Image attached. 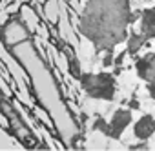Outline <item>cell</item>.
Wrapping results in <instances>:
<instances>
[{"instance_id":"obj_1","label":"cell","mask_w":155,"mask_h":151,"mask_svg":"<svg viewBox=\"0 0 155 151\" xmlns=\"http://www.w3.org/2000/svg\"><path fill=\"white\" fill-rule=\"evenodd\" d=\"M9 51L28 73L29 91L35 98V104L48 111V115L53 120L57 137L68 140L69 144L73 135L82 129L79 126V120L69 111L64 98V86L58 79H55L51 67H48V60L44 58V55H40L31 38L9 47Z\"/></svg>"},{"instance_id":"obj_5","label":"cell","mask_w":155,"mask_h":151,"mask_svg":"<svg viewBox=\"0 0 155 151\" xmlns=\"http://www.w3.org/2000/svg\"><path fill=\"white\" fill-rule=\"evenodd\" d=\"M135 69H137L139 79H142L146 82L148 95L155 100V51L148 53L140 58L135 56Z\"/></svg>"},{"instance_id":"obj_6","label":"cell","mask_w":155,"mask_h":151,"mask_svg":"<svg viewBox=\"0 0 155 151\" xmlns=\"http://www.w3.org/2000/svg\"><path fill=\"white\" fill-rule=\"evenodd\" d=\"M130 122H133V111L130 108H119L115 109L111 120H110V138L119 140L120 135L124 133V129L130 126Z\"/></svg>"},{"instance_id":"obj_4","label":"cell","mask_w":155,"mask_h":151,"mask_svg":"<svg viewBox=\"0 0 155 151\" xmlns=\"http://www.w3.org/2000/svg\"><path fill=\"white\" fill-rule=\"evenodd\" d=\"M31 31L28 27V24L24 22L20 13H13L6 18L4 24H0V42L6 47H13L24 40L31 38Z\"/></svg>"},{"instance_id":"obj_3","label":"cell","mask_w":155,"mask_h":151,"mask_svg":"<svg viewBox=\"0 0 155 151\" xmlns=\"http://www.w3.org/2000/svg\"><path fill=\"white\" fill-rule=\"evenodd\" d=\"M82 91L93 100L111 102L117 93V80L113 73H82L79 77Z\"/></svg>"},{"instance_id":"obj_7","label":"cell","mask_w":155,"mask_h":151,"mask_svg":"<svg viewBox=\"0 0 155 151\" xmlns=\"http://www.w3.org/2000/svg\"><path fill=\"white\" fill-rule=\"evenodd\" d=\"M153 133H155V117L151 115H142L133 126V137L137 140L146 142Z\"/></svg>"},{"instance_id":"obj_2","label":"cell","mask_w":155,"mask_h":151,"mask_svg":"<svg viewBox=\"0 0 155 151\" xmlns=\"http://www.w3.org/2000/svg\"><path fill=\"white\" fill-rule=\"evenodd\" d=\"M139 17L140 11H131L130 0H86L77 33L93 44L95 53L111 51L126 42L128 27Z\"/></svg>"},{"instance_id":"obj_8","label":"cell","mask_w":155,"mask_h":151,"mask_svg":"<svg viewBox=\"0 0 155 151\" xmlns=\"http://www.w3.org/2000/svg\"><path fill=\"white\" fill-rule=\"evenodd\" d=\"M140 27L139 33L150 42L155 38V8H146L140 11Z\"/></svg>"},{"instance_id":"obj_12","label":"cell","mask_w":155,"mask_h":151,"mask_svg":"<svg viewBox=\"0 0 155 151\" xmlns=\"http://www.w3.org/2000/svg\"><path fill=\"white\" fill-rule=\"evenodd\" d=\"M128 106H130V109H140V102H139L135 97H133V98L128 102Z\"/></svg>"},{"instance_id":"obj_10","label":"cell","mask_w":155,"mask_h":151,"mask_svg":"<svg viewBox=\"0 0 155 151\" xmlns=\"http://www.w3.org/2000/svg\"><path fill=\"white\" fill-rule=\"evenodd\" d=\"M91 129H93V131H99V133H102L104 137L110 138V122H106L102 117H99V118L91 124Z\"/></svg>"},{"instance_id":"obj_9","label":"cell","mask_w":155,"mask_h":151,"mask_svg":"<svg viewBox=\"0 0 155 151\" xmlns=\"http://www.w3.org/2000/svg\"><path fill=\"white\" fill-rule=\"evenodd\" d=\"M148 44V40L139 33V31H130L128 33V38H126V51H128V55L130 56H137V53L144 47Z\"/></svg>"},{"instance_id":"obj_11","label":"cell","mask_w":155,"mask_h":151,"mask_svg":"<svg viewBox=\"0 0 155 151\" xmlns=\"http://www.w3.org/2000/svg\"><path fill=\"white\" fill-rule=\"evenodd\" d=\"M113 60H115L113 49H111V51H104V56H102V60H101V66H102V67H111V66H113Z\"/></svg>"}]
</instances>
